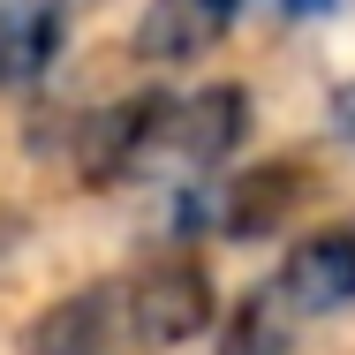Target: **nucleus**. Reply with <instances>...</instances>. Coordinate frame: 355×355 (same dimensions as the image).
Wrapping results in <instances>:
<instances>
[{
  "label": "nucleus",
  "instance_id": "nucleus-9",
  "mask_svg": "<svg viewBox=\"0 0 355 355\" xmlns=\"http://www.w3.org/2000/svg\"><path fill=\"white\" fill-rule=\"evenodd\" d=\"M295 310H287V295L272 280L250 287L234 310H227V325H219V355H295Z\"/></svg>",
  "mask_w": 355,
  "mask_h": 355
},
{
  "label": "nucleus",
  "instance_id": "nucleus-2",
  "mask_svg": "<svg viewBox=\"0 0 355 355\" xmlns=\"http://www.w3.org/2000/svg\"><path fill=\"white\" fill-rule=\"evenodd\" d=\"M174 106H182V98H166V91H137V98L91 114L83 137H76L83 182H91V189H121V182H137L159 151H174Z\"/></svg>",
  "mask_w": 355,
  "mask_h": 355
},
{
  "label": "nucleus",
  "instance_id": "nucleus-6",
  "mask_svg": "<svg viewBox=\"0 0 355 355\" xmlns=\"http://www.w3.org/2000/svg\"><path fill=\"white\" fill-rule=\"evenodd\" d=\"M250 0H151L137 23V53L144 61H197L205 46H219L234 31Z\"/></svg>",
  "mask_w": 355,
  "mask_h": 355
},
{
  "label": "nucleus",
  "instance_id": "nucleus-7",
  "mask_svg": "<svg viewBox=\"0 0 355 355\" xmlns=\"http://www.w3.org/2000/svg\"><path fill=\"white\" fill-rule=\"evenodd\" d=\"M242 129H250V91L242 83H212V91H197V98L174 106V151L189 166H219L242 144Z\"/></svg>",
  "mask_w": 355,
  "mask_h": 355
},
{
  "label": "nucleus",
  "instance_id": "nucleus-11",
  "mask_svg": "<svg viewBox=\"0 0 355 355\" xmlns=\"http://www.w3.org/2000/svg\"><path fill=\"white\" fill-rule=\"evenodd\" d=\"M287 15H325V8H333V0H280Z\"/></svg>",
  "mask_w": 355,
  "mask_h": 355
},
{
  "label": "nucleus",
  "instance_id": "nucleus-10",
  "mask_svg": "<svg viewBox=\"0 0 355 355\" xmlns=\"http://www.w3.org/2000/svg\"><path fill=\"white\" fill-rule=\"evenodd\" d=\"M333 129H340V144H355V83L333 91Z\"/></svg>",
  "mask_w": 355,
  "mask_h": 355
},
{
  "label": "nucleus",
  "instance_id": "nucleus-1",
  "mask_svg": "<svg viewBox=\"0 0 355 355\" xmlns=\"http://www.w3.org/2000/svg\"><path fill=\"white\" fill-rule=\"evenodd\" d=\"M129 325H137V348H189V340H205L219 318V295H212V272L197 265V257H182V250H166V257H151L129 272Z\"/></svg>",
  "mask_w": 355,
  "mask_h": 355
},
{
  "label": "nucleus",
  "instance_id": "nucleus-4",
  "mask_svg": "<svg viewBox=\"0 0 355 355\" xmlns=\"http://www.w3.org/2000/svg\"><path fill=\"white\" fill-rule=\"evenodd\" d=\"M272 287L287 295L295 318L355 310V219H348V227H318V234H302V242L280 257Z\"/></svg>",
  "mask_w": 355,
  "mask_h": 355
},
{
  "label": "nucleus",
  "instance_id": "nucleus-8",
  "mask_svg": "<svg viewBox=\"0 0 355 355\" xmlns=\"http://www.w3.org/2000/svg\"><path fill=\"white\" fill-rule=\"evenodd\" d=\"M61 0H8L0 8V91H23L61 53Z\"/></svg>",
  "mask_w": 355,
  "mask_h": 355
},
{
  "label": "nucleus",
  "instance_id": "nucleus-3",
  "mask_svg": "<svg viewBox=\"0 0 355 355\" xmlns=\"http://www.w3.org/2000/svg\"><path fill=\"white\" fill-rule=\"evenodd\" d=\"M23 355H144L137 325H129V287L91 280L61 302H46L23 333Z\"/></svg>",
  "mask_w": 355,
  "mask_h": 355
},
{
  "label": "nucleus",
  "instance_id": "nucleus-5",
  "mask_svg": "<svg viewBox=\"0 0 355 355\" xmlns=\"http://www.w3.org/2000/svg\"><path fill=\"white\" fill-rule=\"evenodd\" d=\"M302 189H310V166H302V159H265V166L234 174L227 197H219V234H227V242H265V234H280L287 212L302 205Z\"/></svg>",
  "mask_w": 355,
  "mask_h": 355
}]
</instances>
